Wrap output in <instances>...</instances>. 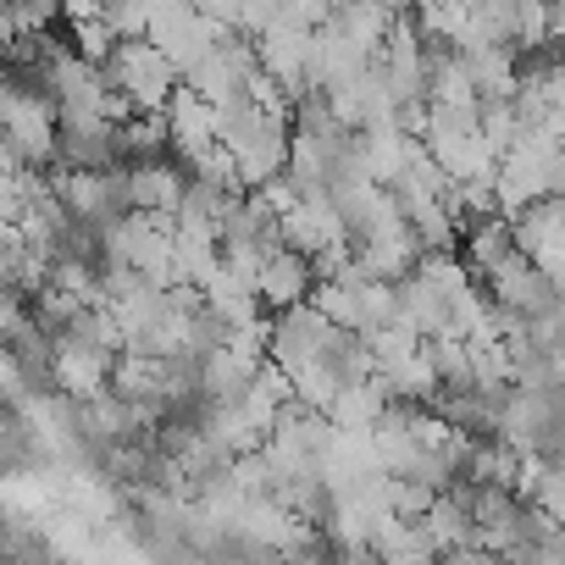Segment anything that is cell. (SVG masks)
Masks as SVG:
<instances>
[{
  "mask_svg": "<svg viewBox=\"0 0 565 565\" xmlns=\"http://www.w3.org/2000/svg\"><path fill=\"white\" fill-rule=\"evenodd\" d=\"M499 438L521 449L526 460H559L565 455V394L510 383L504 411H499Z\"/></svg>",
  "mask_w": 565,
  "mask_h": 565,
  "instance_id": "8992f818",
  "label": "cell"
},
{
  "mask_svg": "<svg viewBox=\"0 0 565 565\" xmlns=\"http://www.w3.org/2000/svg\"><path fill=\"white\" fill-rule=\"evenodd\" d=\"M128 172V200L134 211L145 216H172L183 211V194H189V161L178 156H145V161H122Z\"/></svg>",
  "mask_w": 565,
  "mask_h": 565,
  "instance_id": "5bb4252c",
  "label": "cell"
},
{
  "mask_svg": "<svg viewBox=\"0 0 565 565\" xmlns=\"http://www.w3.org/2000/svg\"><path fill=\"white\" fill-rule=\"evenodd\" d=\"M339 565H383V559H377L372 548H344V554H339Z\"/></svg>",
  "mask_w": 565,
  "mask_h": 565,
  "instance_id": "4dcf8cb0",
  "label": "cell"
},
{
  "mask_svg": "<svg viewBox=\"0 0 565 565\" xmlns=\"http://www.w3.org/2000/svg\"><path fill=\"white\" fill-rule=\"evenodd\" d=\"M106 23H111L117 40H150L156 7L150 0H106Z\"/></svg>",
  "mask_w": 565,
  "mask_h": 565,
  "instance_id": "f1b7e54d",
  "label": "cell"
},
{
  "mask_svg": "<svg viewBox=\"0 0 565 565\" xmlns=\"http://www.w3.org/2000/svg\"><path fill=\"white\" fill-rule=\"evenodd\" d=\"M515 249H521V244H515V222H510L504 211H493V216H482V222H466V233H460V260L471 266L477 282H488Z\"/></svg>",
  "mask_w": 565,
  "mask_h": 565,
  "instance_id": "44dd1931",
  "label": "cell"
},
{
  "mask_svg": "<svg viewBox=\"0 0 565 565\" xmlns=\"http://www.w3.org/2000/svg\"><path fill=\"white\" fill-rule=\"evenodd\" d=\"M282 244L311 255V260L328 255V249H339V244H350V227H344L333 194H311V200H300L289 216H282Z\"/></svg>",
  "mask_w": 565,
  "mask_h": 565,
  "instance_id": "e0dca14e",
  "label": "cell"
},
{
  "mask_svg": "<svg viewBox=\"0 0 565 565\" xmlns=\"http://www.w3.org/2000/svg\"><path fill=\"white\" fill-rule=\"evenodd\" d=\"M427 150L438 156V167L455 183H499V150L482 139V128H433Z\"/></svg>",
  "mask_w": 565,
  "mask_h": 565,
  "instance_id": "9a60e30c",
  "label": "cell"
},
{
  "mask_svg": "<svg viewBox=\"0 0 565 565\" xmlns=\"http://www.w3.org/2000/svg\"><path fill=\"white\" fill-rule=\"evenodd\" d=\"M106 78L134 111H150V117H161L172 106V95L183 89V67L156 40H122L106 62Z\"/></svg>",
  "mask_w": 565,
  "mask_h": 565,
  "instance_id": "5b68a950",
  "label": "cell"
},
{
  "mask_svg": "<svg viewBox=\"0 0 565 565\" xmlns=\"http://www.w3.org/2000/svg\"><path fill=\"white\" fill-rule=\"evenodd\" d=\"M377 67H383V78L394 84V95H399L405 106H422V100H427V89H433V51H427L416 18H399V23H394V34H388Z\"/></svg>",
  "mask_w": 565,
  "mask_h": 565,
  "instance_id": "4fadbf2b",
  "label": "cell"
},
{
  "mask_svg": "<svg viewBox=\"0 0 565 565\" xmlns=\"http://www.w3.org/2000/svg\"><path fill=\"white\" fill-rule=\"evenodd\" d=\"M427 532H433V543H438L444 554L477 548V510H471V493H466V488L438 493L433 510H427Z\"/></svg>",
  "mask_w": 565,
  "mask_h": 565,
  "instance_id": "cb8c5ba5",
  "label": "cell"
},
{
  "mask_svg": "<svg viewBox=\"0 0 565 565\" xmlns=\"http://www.w3.org/2000/svg\"><path fill=\"white\" fill-rule=\"evenodd\" d=\"M366 67H372V56H366L361 45H350L339 29H317V67H311V84H317V95H333L339 84L361 78Z\"/></svg>",
  "mask_w": 565,
  "mask_h": 565,
  "instance_id": "603a6c76",
  "label": "cell"
},
{
  "mask_svg": "<svg viewBox=\"0 0 565 565\" xmlns=\"http://www.w3.org/2000/svg\"><path fill=\"white\" fill-rule=\"evenodd\" d=\"M117 361H122L117 344H106V339H84V333H62V339H56V388H62L67 399L84 405V399H95V394L111 388Z\"/></svg>",
  "mask_w": 565,
  "mask_h": 565,
  "instance_id": "8fae6325",
  "label": "cell"
},
{
  "mask_svg": "<svg viewBox=\"0 0 565 565\" xmlns=\"http://www.w3.org/2000/svg\"><path fill=\"white\" fill-rule=\"evenodd\" d=\"M383 383H388V394H394V405H433L438 411V394H444V377H438V366L427 361V350L416 355V361H405V366H394V372H377Z\"/></svg>",
  "mask_w": 565,
  "mask_h": 565,
  "instance_id": "4316f807",
  "label": "cell"
},
{
  "mask_svg": "<svg viewBox=\"0 0 565 565\" xmlns=\"http://www.w3.org/2000/svg\"><path fill=\"white\" fill-rule=\"evenodd\" d=\"M383 12H394V18H416V0H377Z\"/></svg>",
  "mask_w": 565,
  "mask_h": 565,
  "instance_id": "1f68e13d",
  "label": "cell"
},
{
  "mask_svg": "<svg viewBox=\"0 0 565 565\" xmlns=\"http://www.w3.org/2000/svg\"><path fill=\"white\" fill-rule=\"evenodd\" d=\"M56 194H62V205H67L73 222L100 227V233L117 227L134 211L128 172L122 167H106V172H95V167H56Z\"/></svg>",
  "mask_w": 565,
  "mask_h": 565,
  "instance_id": "ba28073f",
  "label": "cell"
},
{
  "mask_svg": "<svg viewBox=\"0 0 565 565\" xmlns=\"http://www.w3.org/2000/svg\"><path fill=\"white\" fill-rule=\"evenodd\" d=\"M317 306H322L344 333H361V339H372V333L405 322L399 282H377V277H366L355 260H350L339 277H322V282H317Z\"/></svg>",
  "mask_w": 565,
  "mask_h": 565,
  "instance_id": "3957f363",
  "label": "cell"
},
{
  "mask_svg": "<svg viewBox=\"0 0 565 565\" xmlns=\"http://www.w3.org/2000/svg\"><path fill=\"white\" fill-rule=\"evenodd\" d=\"M422 260H427V244H422L416 227H399V233H388V238L355 244V266H361L366 277H377V282H405V277L422 271Z\"/></svg>",
  "mask_w": 565,
  "mask_h": 565,
  "instance_id": "ffe728a7",
  "label": "cell"
},
{
  "mask_svg": "<svg viewBox=\"0 0 565 565\" xmlns=\"http://www.w3.org/2000/svg\"><path fill=\"white\" fill-rule=\"evenodd\" d=\"M521 493H526L548 521H565V455H559V460H526Z\"/></svg>",
  "mask_w": 565,
  "mask_h": 565,
  "instance_id": "83f0119b",
  "label": "cell"
},
{
  "mask_svg": "<svg viewBox=\"0 0 565 565\" xmlns=\"http://www.w3.org/2000/svg\"><path fill=\"white\" fill-rule=\"evenodd\" d=\"M161 117H167V128H172V156H178V161H200L205 150H216V145H222L216 106H211L200 89H189V84L172 95V106H167Z\"/></svg>",
  "mask_w": 565,
  "mask_h": 565,
  "instance_id": "ac0fdd59",
  "label": "cell"
},
{
  "mask_svg": "<svg viewBox=\"0 0 565 565\" xmlns=\"http://www.w3.org/2000/svg\"><path fill=\"white\" fill-rule=\"evenodd\" d=\"M222 34H227V23H216L211 12H200V7H156V23H150V40L189 73L194 62H205L216 45H222Z\"/></svg>",
  "mask_w": 565,
  "mask_h": 565,
  "instance_id": "7c38bea8",
  "label": "cell"
},
{
  "mask_svg": "<svg viewBox=\"0 0 565 565\" xmlns=\"http://www.w3.org/2000/svg\"><path fill=\"white\" fill-rule=\"evenodd\" d=\"M238 161V178L244 189H266L271 178L289 172V156H295V117H282V111H255L238 134L222 139Z\"/></svg>",
  "mask_w": 565,
  "mask_h": 565,
  "instance_id": "52a82bcc",
  "label": "cell"
},
{
  "mask_svg": "<svg viewBox=\"0 0 565 565\" xmlns=\"http://www.w3.org/2000/svg\"><path fill=\"white\" fill-rule=\"evenodd\" d=\"M422 150H427V139L405 134L399 122H394V128H366V134H361V167H366V178L383 183V189H394V183L411 172V161H416Z\"/></svg>",
  "mask_w": 565,
  "mask_h": 565,
  "instance_id": "d6986e66",
  "label": "cell"
},
{
  "mask_svg": "<svg viewBox=\"0 0 565 565\" xmlns=\"http://www.w3.org/2000/svg\"><path fill=\"white\" fill-rule=\"evenodd\" d=\"M394 411V394H388V383L383 377H366V383H355V388H344L339 394V405L328 411L344 433H372L383 416Z\"/></svg>",
  "mask_w": 565,
  "mask_h": 565,
  "instance_id": "484cf974",
  "label": "cell"
},
{
  "mask_svg": "<svg viewBox=\"0 0 565 565\" xmlns=\"http://www.w3.org/2000/svg\"><path fill=\"white\" fill-rule=\"evenodd\" d=\"M339 554H344L339 543H328L322 532H311L306 543H295V548H282V559H277V565H339Z\"/></svg>",
  "mask_w": 565,
  "mask_h": 565,
  "instance_id": "f546056e",
  "label": "cell"
},
{
  "mask_svg": "<svg viewBox=\"0 0 565 565\" xmlns=\"http://www.w3.org/2000/svg\"><path fill=\"white\" fill-rule=\"evenodd\" d=\"M317 282H322V277H317V260L282 244V249L260 266L255 289H260V306H266V311H295V306H311V300H317Z\"/></svg>",
  "mask_w": 565,
  "mask_h": 565,
  "instance_id": "2e32d148",
  "label": "cell"
},
{
  "mask_svg": "<svg viewBox=\"0 0 565 565\" xmlns=\"http://www.w3.org/2000/svg\"><path fill=\"white\" fill-rule=\"evenodd\" d=\"M471 73V84L482 89V100H515L521 89V51L515 45H499V40H482L471 51H455Z\"/></svg>",
  "mask_w": 565,
  "mask_h": 565,
  "instance_id": "7402d4cb",
  "label": "cell"
},
{
  "mask_svg": "<svg viewBox=\"0 0 565 565\" xmlns=\"http://www.w3.org/2000/svg\"><path fill=\"white\" fill-rule=\"evenodd\" d=\"M255 51H260V67H266L282 89H289L295 106L317 95V84H311V67H317V29H311V23L277 18V23L255 40Z\"/></svg>",
  "mask_w": 565,
  "mask_h": 565,
  "instance_id": "30bf717a",
  "label": "cell"
},
{
  "mask_svg": "<svg viewBox=\"0 0 565 565\" xmlns=\"http://www.w3.org/2000/svg\"><path fill=\"white\" fill-rule=\"evenodd\" d=\"M482 289H488V300H493L499 311H510L515 322H537V317H548V311L565 306V289H559V282H554L526 249H515V255L482 282Z\"/></svg>",
  "mask_w": 565,
  "mask_h": 565,
  "instance_id": "9c48e42d",
  "label": "cell"
},
{
  "mask_svg": "<svg viewBox=\"0 0 565 565\" xmlns=\"http://www.w3.org/2000/svg\"><path fill=\"white\" fill-rule=\"evenodd\" d=\"M493 194H499L504 216H521L543 200H565V145L543 139V134H526L515 150H504Z\"/></svg>",
  "mask_w": 565,
  "mask_h": 565,
  "instance_id": "7a4b0ae2",
  "label": "cell"
},
{
  "mask_svg": "<svg viewBox=\"0 0 565 565\" xmlns=\"http://www.w3.org/2000/svg\"><path fill=\"white\" fill-rule=\"evenodd\" d=\"M0 122H7V145H0V167L23 172H56L62 156V106L34 73H12L0 89Z\"/></svg>",
  "mask_w": 565,
  "mask_h": 565,
  "instance_id": "6da1fadb",
  "label": "cell"
},
{
  "mask_svg": "<svg viewBox=\"0 0 565 565\" xmlns=\"http://www.w3.org/2000/svg\"><path fill=\"white\" fill-rule=\"evenodd\" d=\"M350 333L311 300V306H295V311H271L266 317V361L282 372V377H300V372H311L317 361H328V355H339V344H344Z\"/></svg>",
  "mask_w": 565,
  "mask_h": 565,
  "instance_id": "277c9868",
  "label": "cell"
},
{
  "mask_svg": "<svg viewBox=\"0 0 565 565\" xmlns=\"http://www.w3.org/2000/svg\"><path fill=\"white\" fill-rule=\"evenodd\" d=\"M394 23H399V18H394V12H383L377 0H344V7L333 12V23H328V29H339L350 45H361V51L377 62V56H383V45H388V34H394Z\"/></svg>",
  "mask_w": 565,
  "mask_h": 565,
  "instance_id": "d4e9b609",
  "label": "cell"
}]
</instances>
